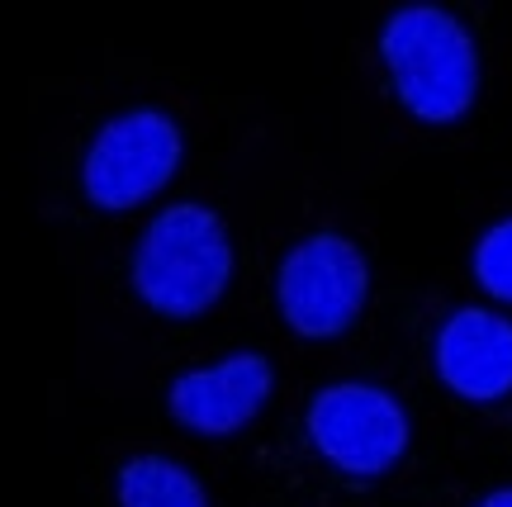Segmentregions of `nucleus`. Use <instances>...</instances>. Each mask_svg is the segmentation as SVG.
<instances>
[{
  "instance_id": "3",
  "label": "nucleus",
  "mask_w": 512,
  "mask_h": 507,
  "mask_svg": "<svg viewBox=\"0 0 512 507\" xmlns=\"http://www.w3.org/2000/svg\"><path fill=\"white\" fill-rule=\"evenodd\" d=\"M370 271L366 256L351 247L347 237L318 233L299 242L275 275V299L285 323L299 337H337L356 323V313L366 308Z\"/></svg>"
},
{
  "instance_id": "8",
  "label": "nucleus",
  "mask_w": 512,
  "mask_h": 507,
  "mask_svg": "<svg viewBox=\"0 0 512 507\" xmlns=\"http://www.w3.org/2000/svg\"><path fill=\"white\" fill-rule=\"evenodd\" d=\"M119 507H209L200 479L166 455H138L119 470Z\"/></svg>"
},
{
  "instance_id": "2",
  "label": "nucleus",
  "mask_w": 512,
  "mask_h": 507,
  "mask_svg": "<svg viewBox=\"0 0 512 507\" xmlns=\"http://www.w3.org/2000/svg\"><path fill=\"white\" fill-rule=\"evenodd\" d=\"M233 275V247L214 209L171 204L133 252V290L162 318H200Z\"/></svg>"
},
{
  "instance_id": "10",
  "label": "nucleus",
  "mask_w": 512,
  "mask_h": 507,
  "mask_svg": "<svg viewBox=\"0 0 512 507\" xmlns=\"http://www.w3.org/2000/svg\"><path fill=\"white\" fill-rule=\"evenodd\" d=\"M479 507H512V489H498V493H489Z\"/></svg>"
},
{
  "instance_id": "9",
  "label": "nucleus",
  "mask_w": 512,
  "mask_h": 507,
  "mask_svg": "<svg viewBox=\"0 0 512 507\" xmlns=\"http://www.w3.org/2000/svg\"><path fill=\"white\" fill-rule=\"evenodd\" d=\"M475 275H479V285L494 294V299H508L512 304V218L508 223H494L489 233L479 237Z\"/></svg>"
},
{
  "instance_id": "7",
  "label": "nucleus",
  "mask_w": 512,
  "mask_h": 507,
  "mask_svg": "<svg viewBox=\"0 0 512 507\" xmlns=\"http://www.w3.org/2000/svg\"><path fill=\"white\" fill-rule=\"evenodd\" d=\"M441 384L470 403H494L512 389V323L484 308H460L437 332Z\"/></svg>"
},
{
  "instance_id": "6",
  "label": "nucleus",
  "mask_w": 512,
  "mask_h": 507,
  "mask_svg": "<svg viewBox=\"0 0 512 507\" xmlns=\"http://www.w3.org/2000/svg\"><path fill=\"white\" fill-rule=\"evenodd\" d=\"M266 394H271V365L256 351H238L171 384V413L200 436H233L261 413Z\"/></svg>"
},
{
  "instance_id": "5",
  "label": "nucleus",
  "mask_w": 512,
  "mask_h": 507,
  "mask_svg": "<svg viewBox=\"0 0 512 507\" xmlns=\"http://www.w3.org/2000/svg\"><path fill=\"white\" fill-rule=\"evenodd\" d=\"M309 441L342 474H384L408 451V417L375 384H332L309 403Z\"/></svg>"
},
{
  "instance_id": "1",
  "label": "nucleus",
  "mask_w": 512,
  "mask_h": 507,
  "mask_svg": "<svg viewBox=\"0 0 512 507\" xmlns=\"http://www.w3.org/2000/svg\"><path fill=\"white\" fill-rule=\"evenodd\" d=\"M384 67L399 100L427 124H456L479 95V53L451 10L403 5L384 19Z\"/></svg>"
},
{
  "instance_id": "4",
  "label": "nucleus",
  "mask_w": 512,
  "mask_h": 507,
  "mask_svg": "<svg viewBox=\"0 0 512 507\" xmlns=\"http://www.w3.org/2000/svg\"><path fill=\"white\" fill-rule=\"evenodd\" d=\"M181 166V128L162 109H133L119 114L95 133L81 181L100 209H133L152 200Z\"/></svg>"
}]
</instances>
